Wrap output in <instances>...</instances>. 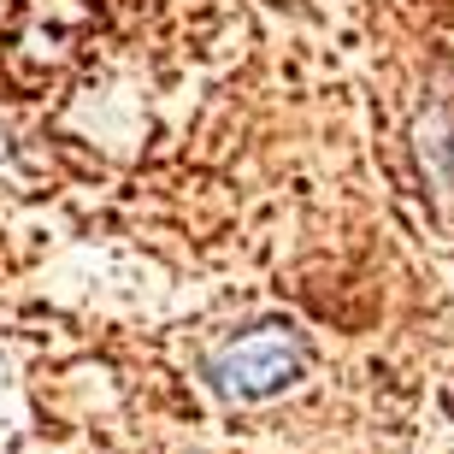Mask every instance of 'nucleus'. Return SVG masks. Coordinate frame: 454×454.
<instances>
[{"label": "nucleus", "instance_id": "nucleus-1", "mask_svg": "<svg viewBox=\"0 0 454 454\" xmlns=\"http://www.w3.org/2000/svg\"><path fill=\"white\" fill-rule=\"evenodd\" d=\"M307 337L295 331L289 319H266V325H248V331H236L231 342L207 354V384L213 395L236 407H254V402H271V395H284L307 378Z\"/></svg>", "mask_w": 454, "mask_h": 454}]
</instances>
